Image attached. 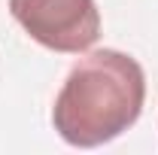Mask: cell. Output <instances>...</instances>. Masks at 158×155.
Instances as JSON below:
<instances>
[{
  "mask_svg": "<svg viewBox=\"0 0 158 155\" xmlns=\"http://www.w3.org/2000/svg\"><path fill=\"white\" fill-rule=\"evenodd\" d=\"M143 103L146 73L140 61L118 49H94L70 67L52 107V125L64 143L94 149L134 128Z\"/></svg>",
  "mask_w": 158,
  "mask_h": 155,
  "instance_id": "1",
  "label": "cell"
},
{
  "mask_svg": "<svg viewBox=\"0 0 158 155\" xmlns=\"http://www.w3.org/2000/svg\"><path fill=\"white\" fill-rule=\"evenodd\" d=\"M9 12L34 43L61 55L88 52L100 37L94 0H9Z\"/></svg>",
  "mask_w": 158,
  "mask_h": 155,
  "instance_id": "2",
  "label": "cell"
}]
</instances>
